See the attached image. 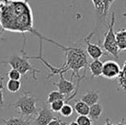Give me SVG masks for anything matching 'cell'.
<instances>
[{
  "instance_id": "5b68a950",
  "label": "cell",
  "mask_w": 126,
  "mask_h": 125,
  "mask_svg": "<svg viewBox=\"0 0 126 125\" xmlns=\"http://www.w3.org/2000/svg\"><path fill=\"white\" fill-rule=\"evenodd\" d=\"M1 63L10 65V66H11L12 69L18 70L21 75H24V76L28 73L31 74L34 81H37L36 74L40 72V69L33 68V65L29 63L28 59L24 57L23 55H22V57H20V56H13V57H11L9 59V61L1 62Z\"/></svg>"
},
{
  "instance_id": "ffe728a7",
  "label": "cell",
  "mask_w": 126,
  "mask_h": 125,
  "mask_svg": "<svg viewBox=\"0 0 126 125\" xmlns=\"http://www.w3.org/2000/svg\"><path fill=\"white\" fill-rule=\"evenodd\" d=\"M65 103H68L67 99H59L56 100L54 102H51V104H49L50 105V110L52 112H59Z\"/></svg>"
},
{
  "instance_id": "9a60e30c",
  "label": "cell",
  "mask_w": 126,
  "mask_h": 125,
  "mask_svg": "<svg viewBox=\"0 0 126 125\" xmlns=\"http://www.w3.org/2000/svg\"><path fill=\"white\" fill-rule=\"evenodd\" d=\"M116 35V41L118 45V50L126 51V28H122L115 33Z\"/></svg>"
},
{
  "instance_id": "4dcf8cb0",
  "label": "cell",
  "mask_w": 126,
  "mask_h": 125,
  "mask_svg": "<svg viewBox=\"0 0 126 125\" xmlns=\"http://www.w3.org/2000/svg\"><path fill=\"white\" fill-rule=\"evenodd\" d=\"M0 81H3V77H1V75H0Z\"/></svg>"
},
{
  "instance_id": "9c48e42d",
  "label": "cell",
  "mask_w": 126,
  "mask_h": 125,
  "mask_svg": "<svg viewBox=\"0 0 126 125\" xmlns=\"http://www.w3.org/2000/svg\"><path fill=\"white\" fill-rule=\"evenodd\" d=\"M54 117L53 112L47 107V104L37 112V117L34 120V125H47Z\"/></svg>"
},
{
  "instance_id": "7a4b0ae2",
  "label": "cell",
  "mask_w": 126,
  "mask_h": 125,
  "mask_svg": "<svg viewBox=\"0 0 126 125\" xmlns=\"http://www.w3.org/2000/svg\"><path fill=\"white\" fill-rule=\"evenodd\" d=\"M47 41L51 42L57 45L58 47L61 48L62 50L65 53V62L62 66L60 67H54L51 65L50 63L47 62L45 58L43 57L42 55H40L38 57H29L27 56V58L28 59H38L40 60L47 68L50 69L51 73L47 75V79L51 78V76L55 75H59V74H63L67 72L68 70H71L72 71V76L71 79L74 76L77 77V87H79V84L81 80H82L81 76H80L79 71L83 69H84V73H83V76L85 77L86 75L87 69H88V58H87V53L85 51L81 48H78V47L74 46H65V45H60L58 42H55L54 40H51L48 38Z\"/></svg>"
},
{
  "instance_id": "603a6c76",
  "label": "cell",
  "mask_w": 126,
  "mask_h": 125,
  "mask_svg": "<svg viewBox=\"0 0 126 125\" xmlns=\"http://www.w3.org/2000/svg\"><path fill=\"white\" fill-rule=\"evenodd\" d=\"M7 75H8L10 80H15V81H20L21 77H22V75L20 74V72L16 69H11L8 72Z\"/></svg>"
},
{
  "instance_id": "ba28073f",
  "label": "cell",
  "mask_w": 126,
  "mask_h": 125,
  "mask_svg": "<svg viewBox=\"0 0 126 125\" xmlns=\"http://www.w3.org/2000/svg\"><path fill=\"white\" fill-rule=\"evenodd\" d=\"M58 89V92H60L64 96H69L73 92H75V86L71 81H68L64 78L63 74H59V81L57 83H54Z\"/></svg>"
},
{
  "instance_id": "4fadbf2b",
  "label": "cell",
  "mask_w": 126,
  "mask_h": 125,
  "mask_svg": "<svg viewBox=\"0 0 126 125\" xmlns=\"http://www.w3.org/2000/svg\"><path fill=\"white\" fill-rule=\"evenodd\" d=\"M103 112V107L100 103H96L93 105L89 106V111H88V117L92 121H98L100 118Z\"/></svg>"
},
{
  "instance_id": "7c38bea8",
  "label": "cell",
  "mask_w": 126,
  "mask_h": 125,
  "mask_svg": "<svg viewBox=\"0 0 126 125\" xmlns=\"http://www.w3.org/2000/svg\"><path fill=\"white\" fill-rule=\"evenodd\" d=\"M32 117H9V118H2L0 121L3 123L4 125H30Z\"/></svg>"
},
{
  "instance_id": "8fae6325",
  "label": "cell",
  "mask_w": 126,
  "mask_h": 125,
  "mask_svg": "<svg viewBox=\"0 0 126 125\" xmlns=\"http://www.w3.org/2000/svg\"><path fill=\"white\" fill-rule=\"evenodd\" d=\"M100 98V92L97 90H91L84 93L81 97V100L86 103L88 106L98 103Z\"/></svg>"
},
{
  "instance_id": "ac0fdd59",
  "label": "cell",
  "mask_w": 126,
  "mask_h": 125,
  "mask_svg": "<svg viewBox=\"0 0 126 125\" xmlns=\"http://www.w3.org/2000/svg\"><path fill=\"white\" fill-rule=\"evenodd\" d=\"M118 84L120 86V88L126 90V61L124 63V66L122 69L120 70L119 75L118 76Z\"/></svg>"
},
{
  "instance_id": "2e32d148",
  "label": "cell",
  "mask_w": 126,
  "mask_h": 125,
  "mask_svg": "<svg viewBox=\"0 0 126 125\" xmlns=\"http://www.w3.org/2000/svg\"><path fill=\"white\" fill-rule=\"evenodd\" d=\"M74 111L79 116H88V111H89V106L86 103L80 100V101L76 102L75 106H74Z\"/></svg>"
},
{
  "instance_id": "4316f807",
  "label": "cell",
  "mask_w": 126,
  "mask_h": 125,
  "mask_svg": "<svg viewBox=\"0 0 126 125\" xmlns=\"http://www.w3.org/2000/svg\"><path fill=\"white\" fill-rule=\"evenodd\" d=\"M12 1H14V0H0V4H5V3H10Z\"/></svg>"
},
{
  "instance_id": "484cf974",
  "label": "cell",
  "mask_w": 126,
  "mask_h": 125,
  "mask_svg": "<svg viewBox=\"0 0 126 125\" xmlns=\"http://www.w3.org/2000/svg\"><path fill=\"white\" fill-rule=\"evenodd\" d=\"M104 125H114L112 124V122H111V120L110 118H106V124Z\"/></svg>"
},
{
  "instance_id": "cb8c5ba5",
  "label": "cell",
  "mask_w": 126,
  "mask_h": 125,
  "mask_svg": "<svg viewBox=\"0 0 126 125\" xmlns=\"http://www.w3.org/2000/svg\"><path fill=\"white\" fill-rule=\"evenodd\" d=\"M3 81H0V110L3 108L4 106V99H3Z\"/></svg>"
},
{
  "instance_id": "f546056e",
  "label": "cell",
  "mask_w": 126,
  "mask_h": 125,
  "mask_svg": "<svg viewBox=\"0 0 126 125\" xmlns=\"http://www.w3.org/2000/svg\"><path fill=\"white\" fill-rule=\"evenodd\" d=\"M3 31V29L2 28H1V26H0V33H1ZM0 40H3V39H1V38H0Z\"/></svg>"
},
{
  "instance_id": "f1b7e54d",
  "label": "cell",
  "mask_w": 126,
  "mask_h": 125,
  "mask_svg": "<svg viewBox=\"0 0 126 125\" xmlns=\"http://www.w3.org/2000/svg\"><path fill=\"white\" fill-rule=\"evenodd\" d=\"M68 125H78V124H76V122H71V123H70Z\"/></svg>"
},
{
  "instance_id": "44dd1931",
  "label": "cell",
  "mask_w": 126,
  "mask_h": 125,
  "mask_svg": "<svg viewBox=\"0 0 126 125\" xmlns=\"http://www.w3.org/2000/svg\"><path fill=\"white\" fill-rule=\"evenodd\" d=\"M73 111H74L73 107L70 105H69L68 103H65L64 105H63V107H62V109L60 110L59 112L63 117H69L73 114Z\"/></svg>"
},
{
  "instance_id": "5bb4252c",
  "label": "cell",
  "mask_w": 126,
  "mask_h": 125,
  "mask_svg": "<svg viewBox=\"0 0 126 125\" xmlns=\"http://www.w3.org/2000/svg\"><path fill=\"white\" fill-rule=\"evenodd\" d=\"M103 62L99 59H95L92 63H88V69L91 72V75L94 77H100L102 74Z\"/></svg>"
},
{
  "instance_id": "d4e9b609",
  "label": "cell",
  "mask_w": 126,
  "mask_h": 125,
  "mask_svg": "<svg viewBox=\"0 0 126 125\" xmlns=\"http://www.w3.org/2000/svg\"><path fill=\"white\" fill-rule=\"evenodd\" d=\"M47 125H66V124H65V123H63L61 119L54 117Z\"/></svg>"
},
{
  "instance_id": "3957f363",
  "label": "cell",
  "mask_w": 126,
  "mask_h": 125,
  "mask_svg": "<svg viewBox=\"0 0 126 125\" xmlns=\"http://www.w3.org/2000/svg\"><path fill=\"white\" fill-rule=\"evenodd\" d=\"M37 98L31 95L30 92L23 91V95L19 97L15 104H11L10 107L18 109V113L23 117H32L37 112Z\"/></svg>"
},
{
  "instance_id": "d6986e66",
  "label": "cell",
  "mask_w": 126,
  "mask_h": 125,
  "mask_svg": "<svg viewBox=\"0 0 126 125\" xmlns=\"http://www.w3.org/2000/svg\"><path fill=\"white\" fill-rule=\"evenodd\" d=\"M59 99H67V98L64 95L62 94L58 91H52V92H51L48 94L47 104H51V102H54L56 100H59Z\"/></svg>"
},
{
  "instance_id": "277c9868",
  "label": "cell",
  "mask_w": 126,
  "mask_h": 125,
  "mask_svg": "<svg viewBox=\"0 0 126 125\" xmlns=\"http://www.w3.org/2000/svg\"><path fill=\"white\" fill-rule=\"evenodd\" d=\"M116 23V15H115L114 10H111V21L107 25V31L104 34V40H103V47L104 49L111 54L112 57L118 59L119 57V52L118 45L116 41V35L114 32V26Z\"/></svg>"
},
{
  "instance_id": "6da1fadb",
  "label": "cell",
  "mask_w": 126,
  "mask_h": 125,
  "mask_svg": "<svg viewBox=\"0 0 126 125\" xmlns=\"http://www.w3.org/2000/svg\"><path fill=\"white\" fill-rule=\"evenodd\" d=\"M0 26L3 31L20 33L23 36L31 33L38 37L40 44L47 39L33 28V15L28 0H14L0 4Z\"/></svg>"
},
{
  "instance_id": "52a82bcc",
  "label": "cell",
  "mask_w": 126,
  "mask_h": 125,
  "mask_svg": "<svg viewBox=\"0 0 126 125\" xmlns=\"http://www.w3.org/2000/svg\"><path fill=\"white\" fill-rule=\"evenodd\" d=\"M93 34H94V32H92L89 34L87 35L84 38V42L87 45L86 52L88 53V55L93 60H95V59L100 58L102 56H104L105 53L98 44H94L91 42V39L93 37Z\"/></svg>"
},
{
  "instance_id": "83f0119b",
  "label": "cell",
  "mask_w": 126,
  "mask_h": 125,
  "mask_svg": "<svg viewBox=\"0 0 126 125\" xmlns=\"http://www.w3.org/2000/svg\"><path fill=\"white\" fill-rule=\"evenodd\" d=\"M116 125H126L125 123V118H122V120L120 122H118Z\"/></svg>"
},
{
  "instance_id": "7402d4cb",
  "label": "cell",
  "mask_w": 126,
  "mask_h": 125,
  "mask_svg": "<svg viewBox=\"0 0 126 125\" xmlns=\"http://www.w3.org/2000/svg\"><path fill=\"white\" fill-rule=\"evenodd\" d=\"M76 122L78 125H92V120L88 116H78Z\"/></svg>"
},
{
  "instance_id": "e0dca14e",
  "label": "cell",
  "mask_w": 126,
  "mask_h": 125,
  "mask_svg": "<svg viewBox=\"0 0 126 125\" xmlns=\"http://www.w3.org/2000/svg\"><path fill=\"white\" fill-rule=\"evenodd\" d=\"M7 90L10 93H17L20 91L21 87H22V83L20 81H15V80H9L6 83Z\"/></svg>"
},
{
  "instance_id": "8992f818",
  "label": "cell",
  "mask_w": 126,
  "mask_h": 125,
  "mask_svg": "<svg viewBox=\"0 0 126 125\" xmlns=\"http://www.w3.org/2000/svg\"><path fill=\"white\" fill-rule=\"evenodd\" d=\"M120 68L119 64L117 62L112 60H108L103 63V68H102V75L104 78L106 79H116L119 75Z\"/></svg>"
},
{
  "instance_id": "1f68e13d",
  "label": "cell",
  "mask_w": 126,
  "mask_h": 125,
  "mask_svg": "<svg viewBox=\"0 0 126 125\" xmlns=\"http://www.w3.org/2000/svg\"><path fill=\"white\" fill-rule=\"evenodd\" d=\"M123 15H124V16H125V18H126V12H125V13L123 14Z\"/></svg>"
},
{
  "instance_id": "30bf717a",
  "label": "cell",
  "mask_w": 126,
  "mask_h": 125,
  "mask_svg": "<svg viewBox=\"0 0 126 125\" xmlns=\"http://www.w3.org/2000/svg\"><path fill=\"white\" fill-rule=\"evenodd\" d=\"M94 7V10L103 19L106 16L109 9L116 0H91Z\"/></svg>"
}]
</instances>
